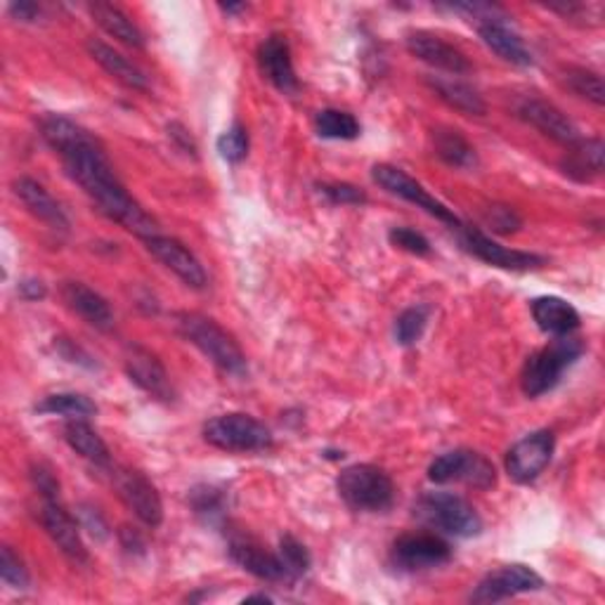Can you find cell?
I'll use <instances>...</instances> for the list:
<instances>
[{"mask_svg": "<svg viewBox=\"0 0 605 605\" xmlns=\"http://www.w3.org/2000/svg\"><path fill=\"white\" fill-rule=\"evenodd\" d=\"M111 480L121 501L128 506V511H133L135 518L145 523L147 528H159L164 523V504L154 482L138 468L130 466L111 468Z\"/></svg>", "mask_w": 605, "mask_h": 605, "instance_id": "obj_8", "label": "cell"}, {"mask_svg": "<svg viewBox=\"0 0 605 605\" xmlns=\"http://www.w3.org/2000/svg\"><path fill=\"white\" fill-rule=\"evenodd\" d=\"M258 67H261V74L280 92H284V95L299 92L301 84H299V76L294 69V60H291L289 41L284 36L272 33L258 46Z\"/></svg>", "mask_w": 605, "mask_h": 605, "instance_id": "obj_20", "label": "cell"}, {"mask_svg": "<svg viewBox=\"0 0 605 605\" xmlns=\"http://www.w3.org/2000/svg\"><path fill=\"white\" fill-rule=\"evenodd\" d=\"M414 518L442 535L471 539L482 533V518L476 506L455 492H426L414 504Z\"/></svg>", "mask_w": 605, "mask_h": 605, "instance_id": "obj_4", "label": "cell"}, {"mask_svg": "<svg viewBox=\"0 0 605 605\" xmlns=\"http://www.w3.org/2000/svg\"><path fill=\"white\" fill-rule=\"evenodd\" d=\"M147 251L159 261L166 270H170L175 277L183 280L192 289H206L208 275L199 258L178 240L164 237V234H154V237L143 240Z\"/></svg>", "mask_w": 605, "mask_h": 605, "instance_id": "obj_15", "label": "cell"}, {"mask_svg": "<svg viewBox=\"0 0 605 605\" xmlns=\"http://www.w3.org/2000/svg\"><path fill=\"white\" fill-rule=\"evenodd\" d=\"M315 128L320 138L326 140H355L362 133L355 116L343 109H322L315 119Z\"/></svg>", "mask_w": 605, "mask_h": 605, "instance_id": "obj_32", "label": "cell"}, {"mask_svg": "<svg viewBox=\"0 0 605 605\" xmlns=\"http://www.w3.org/2000/svg\"><path fill=\"white\" fill-rule=\"evenodd\" d=\"M175 326H178V334L197 348L206 360L216 364L221 372L230 377L248 374V362L242 345L216 320L202 315V312H178Z\"/></svg>", "mask_w": 605, "mask_h": 605, "instance_id": "obj_2", "label": "cell"}, {"mask_svg": "<svg viewBox=\"0 0 605 605\" xmlns=\"http://www.w3.org/2000/svg\"><path fill=\"white\" fill-rule=\"evenodd\" d=\"M322 197H326V202H331L334 206H362L367 204V194L350 185V183H320L318 185Z\"/></svg>", "mask_w": 605, "mask_h": 605, "instance_id": "obj_40", "label": "cell"}, {"mask_svg": "<svg viewBox=\"0 0 605 605\" xmlns=\"http://www.w3.org/2000/svg\"><path fill=\"white\" fill-rule=\"evenodd\" d=\"M10 14L19 19V22H36L41 17V8L31 3V0H19V3L10 6Z\"/></svg>", "mask_w": 605, "mask_h": 605, "instance_id": "obj_45", "label": "cell"}, {"mask_svg": "<svg viewBox=\"0 0 605 605\" xmlns=\"http://www.w3.org/2000/svg\"><path fill=\"white\" fill-rule=\"evenodd\" d=\"M38 414H57L67 419H88L97 414V404L81 393H55L36 404Z\"/></svg>", "mask_w": 605, "mask_h": 605, "instance_id": "obj_31", "label": "cell"}, {"mask_svg": "<svg viewBox=\"0 0 605 605\" xmlns=\"http://www.w3.org/2000/svg\"><path fill=\"white\" fill-rule=\"evenodd\" d=\"M189 499H192L194 514L206 518L208 523H216L225 514V495L223 490H216V487H211V485L197 487V490H192Z\"/></svg>", "mask_w": 605, "mask_h": 605, "instance_id": "obj_36", "label": "cell"}, {"mask_svg": "<svg viewBox=\"0 0 605 605\" xmlns=\"http://www.w3.org/2000/svg\"><path fill=\"white\" fill-rule=\"evenodd\" d=\"M277 556H280V560L284 565L286 579L303 577L310 570V565H312V556L305 549V544L299 541L294 535H284L280 539V554Z\"/></svg>", "mask_w": 605, "mask_h": 605, "instance_id": "obj_34", "label": "cell"}, {"mask_svg": "<svg viewBox=\"0 0 605 605\" xmlns=\"http://www.w3.org/2000/svg\"><path fill=\"white\" fill-rule=\"evenodd\" d=\"M46 294H48L46 284L38 280H25L22 284H19V296H22L25 301H41L46 299Z\"/></svg>", "mask_w": 605, "mask_h": 605, "instance_id": "obj_46", "label": "cell"}, {"mask_svg": "<svg viewBox=\"0 0 605 605\" xmlns=\"http://www.w3.org/2000/svg\"><path fill=\"white\" fill-rule=\"evenodd\" d=\"M428 480L436 485L463 482L476 490H490L497 485V468L495 463L474 450H452L440 455L431 466H428Z\"/></svg>", "mask_w": 605, "mask_h": 605, "instance_id": "obj_7", "label": "cell"}, {"mask_svg": "<svg viewBox=\"0 0 605 605\" xmlns=\"http://www.w3.org/2000/svg\"><path fill=\"white\" fill-rule=\"evenodd\" d=\"M31 482L41 499H60V480H57L52 466L46 461L31 463Z\"/></svg>", "mask_w": 605, "mask_h": 605, "instance_id": "obj_41", "label": "cell"}, {"mask_svg": "<svg viewBox=\"0 0 605 605\" xmlns=\"http://www.w3.org/2000/svg\"><path fill=\"white\" fill-rule=\"evenodd\" d=\"M227 552H230V558L253 577L265 579V582L286 579L280 556L272 554L267 546H263L248 533H230Z\"/></svg>", "mask_w": 605, "mask_h": 605, "instance_id": "obj_16", "label": "cell"}, {"mask_svg": "<svg viewBox=\"0 0 605 605\" xmlns=\"http://www.w3.org/2000/svg\"><path fill=\"white\" fill-rule=\"evenodd\" d=\"M372 178L377 185H381L386 192L396 194V197L414 204L419 208H423L428 216L438 218L440 223L450 225L452 230H457L461 225V221L457 218V213L452 208H447L440 199H436L431 192H428L421 183H417L412 175H407L402 168L390 166V164H377L372 168Z\"/></svg>", "mask_w": 605, "mask_h": 605, "instance_id": "obj_9", "label": "cell"}, {"mask_svg": "<svg viewBox=\"0 0 605 605\" xmlns=\"http://www.w3.org/2000/svg\"><path fill=\"white\" fill-rule=\"evenodd\" d=\"M12 192H14V197L27 206V211L31 213L33 218L50 225L52 230L69 227V218H67L65 208L41 183H36L33 178H17L12 183Z\"/></svg>", "mask_w": 605, "mask_h": 605, "instance_id": "obj_23", "label": "cell"}, {"mask_svg": "<svg viewBox=\"0 0 605 605\" xmlns=\"http://www.w3.org/2000/svg\"><path fill=\"white\" fill-rule=\"evenodd\" d=\"M544 589V579L523 563L504 565V568L485 575L474 594L468 596L471 603H499L506 598H514L518 594H530Z\"/></svg>", "mask_w": 605, "mask_h": 605, "instance_id": "obj_13", "label": "cell"}, {"mask_svg": "<svg viewBox=\"0 0 605 605\" xmlns=\"http://www.w3.org/2000/svg\"><path fill=\"white\" fill-rule=\"evenodd\" d=\"M459 234V244L463 246V251L471 253L478 261L499 267V270H511V272H530V270H539L546 261L537 253H528V251H518V248H506L499 242L490 240L487 234L474 225H459L457 227Z\"/></svg>", "mask_w": 605, "mask_h": 605, "instance_id": "obj_11", "label": "cell"}, {"mask_svg": "<svg viewBox=\"0 0 605 605\" xmlns=\"http://www.w3.org/2000/svg\"><path fill=\"white\" fill-rule=\"evenodd\" d=\"M407 50L412 52L417 60L426 62L428 67L447 71L452 76H461L471 71L468 57L452 43H447L433 31H412L407 36Z\"/></svg>", "mask_w": 605, "mask_h": 605, "instance_id": "obj_17", "label": "cell"}, {"mask_svg": "<svg viewBox=\"0 0 605 605\" xmlns=\"http://www.w3.org/2000/svg\"><path fill=\"white\" fill-rule=\"evenodd\" d=\"M90 14L95 19V25L100 27L105 33H109L116 41L128 46V48H145V36L140 31V27L133 22V19L111 3H92Z\"/></svg>", "mask_w": 605, "mask_h": 605, "instance_id": "obj_29", "label": "cell"}, {"mask_svg": "<svg viewBox=\"0 0 605 605\" xmlns=\"http://www.w3.org/2000/svg\"><path fill=\"white\" fill-rule=\"evenodd\" d=\"M426 84L445 105H450L452 109H457L466 116H485L487 114V103L482 100V95L474 86H468L466 81H459V78L428 76Z\"/></svg>", "mask_w": 605, "mask_h": 605, "instance_id": "obj_27", "label": "cell"}, {"mask_svg": "<svg viewBox=\"0 0 605 605\" xmlns=\"http://www.w3.org/2000/svg\"><path fill=\"white\" fill-rule=\"evenodd\" d=\"M124 364H126L128 379L140 390H145L147 396H152L154 400H164V402L173 400V386L168 381L166 369L152 350L143 345H128Z\"/></svg>", "mask_w": 605, "mask_h": 605, "instance_id": "obj_19", "label": "cell"}, {"mask_svg": "<svg viewBox=\"0 0 605 605\" xmlns=\"http://www.w3.org/2000/svg\"><path fill=\"white\" fill-rule=\"evenodd\" d=\"M565 84H568V88L579 95L582 100H587L596 107H603L605 105V88H603V78L592 71V69H584V67H570L568 71H565Z\"/></svg>", "mask_w": 605, "mask_h": 605, "instance_id": "obj_33", "label": "cell"}, {"mask_svg": "<svg viewBox=\"0 0 605 605\" xmlns=\"http://www.w3.org/2000/svg\"><path fill=\"white\" fill-rule=\"evenodd\" d=\"M168 138L175 140V145H178L185 154H192V156H197V145H194L192 140V135L185 126L180 124H168Z\"/></svg>", "mask_w": 605, "mask_h": 605, "instance_id": "obj_44", "label": "cell"}, {"mask_svg": "<svg viewBox=\"0 0 605 605\" xmlns=\"http://www.w3.org/2000/svg\"><path fill=\"white\" fill-rule=\"evenodd\" d=\"M554 450L556 438L552 431H546V428L525 436L511 447L509 455H506V474L520 485L535 482L546 471V466L552 463Z\"/></svg>", "mask_w": 605, "mask_h": 605, "instance_id": "obj_12", "label": "cell"}, {"mask_svg": "<svg viewBox=\"0 0 605 605\" xmlns=\"http://www.w3.org/2000/svg\"><path fill=\"white\" fill-rule=\"evenodd\" d=\"M388 240L396 248L412 253V256L426 258L431 256V242H428L421 232L412 230V227H393L388 232Z\"/></svg>", "mask_w": 605, "mask_h": 605, "instance_id": "obj_39", "label": "cell"}, {"mask_svg": "<svg viewBox=\"0 0 605 605\" xmlns=\"http://www.w3.org/2000/svg\"><path fill=\"white\" fill-rule=\"evenodd\" d=\"M605 145L601 138H579L560 159V170L575 183H594L603 173Z\"/></svg>", "mask_w": 605, "mask_h": 605, "instance_id": "obj_24", "label": "cell"}, {"mask_svg": "<svg viewBox=\"0 0 605 605\" xmlns=\"http://www.w3.org/2000/svg\"><path fill=\"white\" fill-rule=\"evenodd\" d=\"M65 440L71 450L97 468H111V452L100 433L86 419H69L65 423Z\"/></svg>", "mask_w": 605, "mask_h": 605, "instance_id": "obj_28", "label": "cell"}, {"mask_svg": "<svg viewBox=\"0 0 605 605\" xmlns=\"http://www.w3.org/2000/svg\"><path fill=\"white\" fill-rule=\"evenodd\" d=\"M584 341L568 334V336H554L549 345L539 348L523 364L520 386L523 393L528 398H541L549 393L565 374V369H570L582 355H584Z\"/></svg>", "mask_w": 605, "mask_h": 605, "instance_id": "obj_3", "label": "cell"}, {"mask_svg": "<svg viewBox=\"0 0 605 605\" xmlns=\"http://www.w3.org/2000/svg\"><path fill=\"white\" fill-rule=\"evenodd\" d=\"M41 135L62 159L69 178L88 194L97 211L140 240L159 234V225L130 197L119 175L114 173L103 143L90 130L71 121L69 116L48 114L41 121Z\"/></svg>", "mask_w": 605, "mask_h": 605, "instance_id": "obj_1", "label": "cell"}, {"mask_svg": "<svg viewBox=\"0 0 605 605\" xmlns=\"http://www.w3.org/2000/svg\"><path fill=\"white\" fill-rule=\"evenodd\" d=\"M433 149H436L438 159L450 168L468 170V168L478 166V154H476L474 145L468 143L459 130L436 128L433 130Z\"/></svg>", "mask_w": 605, "mask_h": 605, "instance_id": "obj_30", "label": "cell"}, {"mask_svg": "<svg viewBox=\"0 0 605 605\" xmlns=\"http://www.w3.org/2000/svg\"><path fill=\"white\" fill-rule=\"evenodd\" d=\"M518 116L525 124H530L541 135H546V138H552L554 143H560L565 147L575 145L582 138L579 128L573 124V119H568V114H563L552 103L539 100V97H528V100H523L518 105Z\"/></svg>", "mask_w": 605, "mask_h": 605, "instance_id": "obj_18", "label": "cell"}, {"mask_svg": "<svg viewBox=\"0 0 605 605\" xmlns=\"http://www.w3.org/2000/svg\"><path fill=\"white\" fill-rule=\"evenodd\" d=\"M452 560V546L440 535L431 533H409L393 541L390 549V563L400 573H421L440 568Z\"/></svg>", "mask_w": 605, "mask_h": 605, "instance_id": "obj_10", "label": "cell"}, {"mask_svg": "<svg viewBox=\"0 0 605 605\" xmlns=\"http://www.w3.org/2000/svg\"><path fill=\"white\" fill-rule=\"evenodd\" d=\"M62 301L74 312V315L88 322L90 326L107 331L114 326V312L105 296L97 294L84 282H65L62 284Z\"/></svg>", "mask_w": 605, "mask_h": 605, "instance_id": "obj_22", "label": "cell"}, {"mask_svg": "<svg viewBox=\"0 0 605 605\" xmlns=\"http://www.w3.org/2000/svg\"><path fill=\"white\" fill-rule=\"evenodd\" d=\"M485 221L497 234H514L523 227V218L518 216L516 208L504 206V204H495V206L487 208Z\"/></svg>", "mask_w": 605, "mask_h": 605, "instance_id": "obj_42", "label": "cell"}, {"mask_svg": "<svg viewBox=\"0 0 605 605\" xmlns=\"http://www.w3.org/2000/svg\"><path fill=\"white\" fill-rule=\"evenodd\" d=\"M218 152L227 164H240L248 154V133L242 124H234L218 138Z\"/></svg>", "mask_w": 605, "mask_h": 605, "instance_id": "obj_37", "label": "cell"}, {"mask_svg": "<svg viewBox=\"0 0 605 605\" xmlns=\"http://www.w3.org/2000/svg\"><path fill=\"white\" fill-rule=\"evenodd\" d=\"M428 324V308L414 305L407 308L402 315L396 320V339L400 345H414L426 331Z\"/></svg>", "mask_w": 605, "mask_h": 605, "instance_id": "obj_35", "label": "cell"}, {"mask_svg": "<svg viewBox=\"0 0 605 605\" xmlns=\"http://www.w3.org/2000/svg\"><path fill=\"white\" fill-rule=\"evenodd\" d=\"M38 518H41L46 535L71 563L78 565L88 563V549L81 537V525H78L76 518L65 509L62 499H43Z\"/></svg>", "mask_w": 605, "mask_h": 605, "instance_id": "obj_14", "label": "cell"}, {"mask_svg": "<svg viewBox=\"0 0 605 605\" xmlns=\"http://www.w3.org/2000/svg\"><path fill=\"white\" fill-rule=\"evenodd\" d=\"M0 577L12 589H27L31 582L25 560L14 554L12 546H3V552H0Z\"/></svg>", "mask_w": 605, "mask_h": 605, "instance_id": "obj_38", "label": "cell"}, {"mask_svg": "<svg viewBox=\"0 0 605 605\" xmlns=\"http://www.w3.org/2000/svg\"><path fill=\"white\" fill-rule=\"evenodd\" d=\"M339 497L353 511L383 514L396 501V482L374 463H355L341 471L336 480Z\"/></svg>", "mask_w": 605, "mask_h": 605, "instance_id": "obj_5", "label": "cell"}, {"mask_svg": "<svg viewBox=\"0 0 605 605\" xmlns=\"http://www.w3.org/2000/svg\"><path fill=\"white\" fill-rule=\"evenodd\" d=\"M204 440L223 452H265L275 445L270 428L242 412L213 417L204 423Z\"/></svg>", "mask_w": 605, "mask_h": 605, "instance_id": "obj_6", "label": "cell"}, {"mask_svg": "<svg viewBox=\"0 0 605 605\" xmlns=\"http://www.w3.org/2000/svg\"><path fill=\"white\" fill-rule=\"evenodd\" d=\"M253 601H258V603H272V598L265 596V594H256V596H246V598H244V603H253Z\"/></svg>", "mask_w": 605, "mask_h": 605, "instance_id": "obj_48", "label": "cell"}, {"mask_svg": "<svg viewBox=\"0 0 605 605\" xmlns=\"http://www.w3.org/2000/svg\"><path fill=\"white\" fill-rule=\"evenodd\" d=\"M478 33L482 43L490 48L495 55H499L504 62L514 67H533V52L523 43V38L504 22V19L490 14L478 19Z\"/></svg>", "mask_w": 605, "mask_h": 605, "instance_id": "obj_21", "label": "cell"}, {"mask_svg": "<svg viewBox=\"0 0 605 605\" xmlns=\"http://www.w3.org/2000/svg\"><path fill=\"white\" fill-rule=\"evenodd\" d=\"M533 318L549 336H568L579 329V312L558 296H541L533 301Z\"/></svg>", "mask_w": 605, "mask_h": 605, "instance_id": "obj_26", "label": "cell"}, {"mask_svg": "<svg viewBox=\"0 0 605 605\" xmlns=\"http://www.w3.org/2000/svg\"><path fill=\"white\" fill-rule=\"evenodd\" d=\"M86 48H88V55L92 57V60L100 65L111 78H116V81H119L121 86H126L130 90H140V92L149 90L147 76L119 50H114L105 41H97V38H90Z\"/></svg>", "mask_w": 605, "mask_h": 605, "instance_id": "obj_25", "label": "cell"}, {"mask_svg": "<svg viewBox=\"0 0 605 605\" xmlns=\"http://www.w3.org/2000/svg\"><path fill=\"white\" fill-rule=\"evenodd\" d=\"M81 518H84V528H86L92 537H97V539L107 537V523H105V518H103L100 511L92 509V506H84V509H81Z\"/></svg>", "mask_w": 605, "mask_h": 605, "instance_id": "obj_43", "label": "cell"}, {"mask_svg": "<svg viewBox=\"0 0 605 605\" xmlns=\"http://www.w3.org/2000/svg\"><path fill=\"white\" fill-rule=\"evenodd\" d=\"M221 10L225 14H237V12H244L246 10V3H237V6H221Z\"/></svg>", "mask_w": 605, "mask_h": 605, "instance_id": "obj_47", "label": "cell"}]
</instances>
